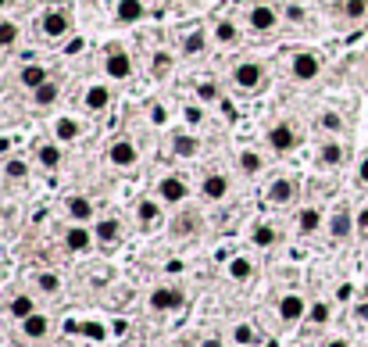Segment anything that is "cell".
<instances>
[{"mask_svg": "<svg viewBox=\"0 0 368 347\" xmlns=\"http://www.w3.org/2000/svg\"><path fill=\"white\" fill-rule=\"evenodd\" d=\"M286 18H290V22H304V8L290 4V8H286Z\"/></svg>", "mask_w": 368, "mask_h": 347, "instance_id": "681fc988", "label": "cell"}, {"mask_svg": "<svg viewBox=\"0 0 368 347\" xmlns=\"http://www.w3.org/2000/svg\"><path fill=\"white\" fill-rule=\"evenodd\" d=\"M36 287L43 290V294H57V290H61V279H57L54 272H39V276H36Z\"/></svg>", "mask_w": 368, "mask_h": 347, "instance_id": "60d3db41", "label": "cell"}, {"mask_svg": "<svg viewBox=\"0 0 368 347\" xmlns=\"http://www.w3.org/2000/svg\"><path fill=\"white\" fill-rule=\"evenodd\" d=\"M229 276H233L236 283L251 279V276H254V265H251V258H229Z\"/></svg>", "mask_w": 368, "mask_h": 347, "instance_id": "d590c367", "label": "cell"}, {"mask_svg": "<svg viewBox=\"0 0 368 347\" xmlns=\"http://www.w3.org/2000/svg\"><path fill=\"white\" fill-rule=\"evenodd\" d=\"M136 218H139V226L143 229H154L157 226V222H161V200H139L136 204Z\"/></svg>", "mask_w": 368, "mask_h": 347, "instance_id": "cb8c5ba5", "label": "cell"}, {"mask_svg": "<svg viewBox=\"0 0 368 347\" xmlns=\"http://www.w3.org/2000/svg\"><path fill=\"white\" fill-rule=\"evenodd\" d=\"M182 118H186V126H204L208 111H204L200 104H186V108H182Z\"/></svg>", "mask_w": 368, "mask_h": 347, "instance_id": "b9f144b4", "label": "cell"}, {"mask_svg": "<svg viewBox=\"0 0 368 347\" xmlns=\"http://www.w3.org/2000/svg\"><path fill=\"white\" fill-rule=\"evenodd\" d=\"M233 340H236V344H254V330L243 322V326H236V330H233Z\"/></svg>", "mask_w": 368, "mask_h": 347, "instance_id": "bcb514c9", "label": "cell"}, {"mask_svg": "<svg viewBox=\"0 0 368 347\" xmlns=\"http://www.w3.org/2000/svg\"><path fill=\"white\" fill-rule=\"evenodd\" d=\"M172 65H175V54H172V50H154V57H151V72H154L157 79H165V75L172 72Z\"/></svg>", "mask_w": 368, "mask_h": 347, "instance_id": "836d02e7", "label": "cell"}, {"mask_svg": "<svg viewBox=\"0 0 368 347\" xmlns=\"http://www.w3.org/2000/svg\"><path fill=\"white\" fill-rule=\"evenodd\" d=\"M211 39L218 47H240V26L233 22V18H218V22L211 26Z\"/></svg>", "mask_w": 368, "mask_h": 347, "instance_id": "5bb4252c", "label": "cell"}, {"mask_svg": "<svg viewBox=\"0 0 368 347\" xmlns=\"http://www.w3.org/2000/svg\"><path fill=\"white\" fill-rule=\"evenodd\" d=\"M297 190H300V187H297L293 176H275L264 197H269V204H275V208H286V204L297 200Z\"/></svg>", "mask_w": 368, "mask_h": 347, "instance_id": "52a82bcc", "label": "cell"}, {"mask_svg": "<svg viewBox=\"0 0 368 347\" xmlns=\"http://www.w3.org/2000/svg\"><path fill=\"white\" fill-rule=\"evenodd\" d=\"M218 83H215V79H204V83H197V100H200V104H218Z\"/></svg>", "mask_w": 368, "mask_h": 347, "instance_id": "8d00e7d4", "label": "cell"}, {"mask_svg": "<svg viewBox=\"0 0 368 347\" xmlns=\"http://www.w3.org/2000/svg\"><path fill=\"white\" fill-rule=\"evenodd\" d=\"M247 26L261 36H269L279 26V11L272 4H264V0H258V4H251V11H247Z\"/></svg>", "mask_w": 368, "mask_h": 347, "instance_id": "5b68a950", "label": "cell"}, {"mask_svg": "<svg viewBox=\"0 0 368 347\" xmlns=\"http://www.w3.org/2000/svg\"><path fill=\"white\" fill-rule=\"evenodd\" d=\"M318 129H325V133H340V129H343V118H340L336 111H322V115H318Z\"/></svg>", "mask_w": 368, "mask_h": 347, "instance_id": "ab89813d", "label": "cell"}, {"mask_svg": "<svg viewBox=\"0 0 368 347\" xmlns=\"http://www.w3.org/2000/svg\"><path fill=\"white\" fill-rule=\"evenodd\" d=\"M65 215L75 218V222H90L93 218V200L90 197H79V194L65 197Z\"/></svg>", "mask_w": 368, "mask_h": 347, "instance_id": "603a6c76", "label": "cell"}, {"mask_svg": "<svg viewBox=\"0 0 368 347\" xmlns=\"http://www.w3.org/2000/svg\"><path fill=\"white\" fill-rule=\"evenodd\" d=\"M182 57H200L204 50H208V32L204 29H193V32H186L182 36Z\"/></svg>", "mask_w": 368, "mask_h": 347, "instance_id": "d4e9b609", "label": "cell"}, {"mask_svg": "<svg viewBox=\"0 0 368 347\" xmlns=\"http://www.w3.org/2000/svg\"><path fill=\"white\" fill-rule=\"evenodd\" d=\"M108 161H111L115 169H133L136 161H139V151H136L133 140H115V144L108 147Z\"/></svg>", "mask_w": 368, "mask_h": 347, "instance_id": "30bf717a", "label": "cell"}, {"mask_svg": "<svg viewBox=\"0 0 368 347\" xmlns=\"http://www.w3.org/2000/svg\"><path fill=\"white\" fill-rule=\"evenodd\" d=\"M200 347H222V340H218V337H208V340H200Z\"/></svg>", "mask_w": 368, "mask_h": 347, "instance_id": "f5cc1de1", "label": "cell"}, {"mask_svg": "<svg viewBox=\"0 0 368 347\" xmlns=\"http://www.w3.org/2000/svg\"><path fill=\"white\" fill-rule=\"evenodd\" d=\"M151 126H165V122H168V111H165V104H151Z\"/></svg>", "mask_w": 368, "mask_h": 347, "instance_id": "f6af8a7d", "label": "cell"}, {"mask_svg": "<svg viewBox=\"0 0 368 347\" xmlns=\"http://www.w3.org/2000/svg\"><path fill=\"white\" fill-rule=\"evenodd\" d=\"M47 330H50V322H47V315H39V312H32L29 319H22V333L29 340H43Z\"/></svg>", "mask_w": 368, "mask_h": 347, "instance_id": "83f0119b", "label": "cell"}, {"mask_svg": "<svg viewBox=\"0 0 368 347\" xmlns=\"http://www.w3.org/2000/svg\"><path fill=\"white\" fill-rule=\"evenodd\" d=\"M186 197H190V182L179 172H168V176L157 179V200L161 204H182Z\"/></svg>", "mask_w": 368, "mask_h": 347, "instance_id": "277c9868", "label": "cell"}, {"mask_svg": "<svg viewBox=\"0 0 368 347\" xmlns=\"http://www.w3.org/2000/svg\"><path fill=\"white\" fill-rule=\"evenodd\" d=\"M65 247H68V251H75V254L90 251V247H93V233L83 226V222H75V226H68V229H65Z\"/></svg>", "mask_w": 368, "mask_h": 347, "instance_id": "d6986e66", "label": "cell"}, {"mask_svg": "<svg viewBox=\"0 0 368 347\" xmlns=\"http://www.w3.org/2000/svg\"><path fill=\"white\" fill-rule=\"evenodd\" d=\"M61 158H65V151H61L57 140H39V144H36V161L43 169H57Z\"/></svg>", "mask_w": 368, "mask_h": 347, "instance_id": "44dd1931", "label": "cell"}, {"mask_svg": "<svg viewBox=\"0 0 368 347\" xmlns=\"http://www.w3.org/2000/svg\"><path fill=\"white\" fill-rule=\"evenodd\" d=\"M79 330H83L90 340H104V337H108V330H104V326H100V322H83V326H79Z\"/></svg>", "mask_w": 368, "mask_h": 347, "instance_id": "ee69618b", "label": "cell"}, {"mask_svg": "<svg viewBox=\"0 0 368 347\" xmlns=\"http://www.w3.org/2000/svg\"><path fill=\"white\" fill-rule=\"evenodd\" d=\"M193 226H197V218H193V215H182V218L172 222V233H175V236H179V233H182V236H190Z\"/></svg>", "mask_w": 368, "mask_h": 347, "instance_id": "7bdbcfd3", "label": "cell"}, {"mask_svg": "<svg viewBox=\"0 0 368 347\" xmlns=\"http://www.w3.org/2000/svg\"><path fill=\"white\" fill-rule=\"evenodd\" d=\"M143 15H147V4H143V0H115V18L122 26L143 22Z\"/></svg>", "mask_w": 368, "mask_h": 347, "instance_id": "2e32d148", "label": "cell"}, {"mask_svg": "<svg viewBox=\"0 0 368 347\" xmlns=\"http://www.w3.org/2000/svg\"><path fill=\"white\" fill-rule=\"evenodd\" d=\"M236 169H240L243 176H258V172H264V154L254 151V147H243V151L236 154Z\"/></svg>", "mask_w": 368, "mask_h": 347, "instance_id": "7402d4cb", "label": "cell"}, {"mask_svg": "<svg viewBox=\"0 0 368 347\" xmlns=\"http://www.w3.org/2000/svg\"><path fill=\"white\" fill-rule=\"evenodd\" d=\"M251 240H254V247H275L279 233H275V226H269V222H258L254 233H251Z\"/></svg>", "mask_w": 368, "mask_h": 347, "instance_id": "d6a6232c", "label": "cell"}, {"mask_svg": "<svg viewBox=\"0 0 368 347\" xmlns=\"http://www.w3.org/2000/svg\"><path fill=\"white\" fill-rule=\"evenodd\" d=\"M315 161H318L322 169H340L343 161H347V147L340 144V140H322V147H318Z\"/></svg>", "mask_w": 368, "mask_h": 347, "instance_id": "7c38bea8", "label": "cell"}, {"mask_svg": "<svg viewBox=\"0 0 368 347\" xmlns=\"http://www.w3.org/2000/svg\"><path fill=\"white\" fill-rule=\"evenodd\" d=\"M83 108H86V111H93V115L108 111V108H111V90H108L104 83L86 86V93H83Z\"/></svg>", "mask_w": 368, "mask_h": 347, "instance_id": "9a60e30c", "label": "cell"}, {"mask_svg": "<svg viewBox=\"0 0 368 347\" xmlns=\"http://www.w3.org/2000/svg\"><path fill=\"white\" fill-rule=\"evenodd\" d=\"M358 182H361V187H368V151H365L361 161H358Z\"/></svg>", "mask_w": 368, "mask_h": 347, "instance_id": "7dc6e473", "label": "cell"}, {"mask_svg": "<svg viewBox=\"0 0 368 347\" xmlns=\"http://www.w3.org/2000/svg\"><path fill=\"white\" fill-rule=\"evenodd\" d=\"M93 236H97L100 243H115V240L122 236V222H118V218H100L97 226H93Z\"/></svg>", "mask_w": 368, "mask_h": 347, "instance_id": "4dcf8cb0", "label": "cell"}, {"mask_svg": "<svg viewBox=\"0 0 368 347\" xmlns=\"http://www.w3.org/2000/svg\"><path fill=\"white\" fill-rule=\"evenodd\" d=\"M18 44H22V26L4 18V22H0V50H14Z\"/></svg>", "mask_w": 368, "mask_h": 347, "instance_id": "4316f807", "label": "cell"}, {"mask_svg": "<svg viewBox=\"0 0 368 347\" xmlns=\"http://www.w3.org/2000/svg\"><path fill=\"white\" fill-rule=\"evenodd\" d=\"M115 333H118V337H122V333H129V322H126V319H118V322H115Z\"/></svg>", "mask_w": 368, "mask_h": 347, "instance_id": "816d5d0a", "label": "cell"}, {"mask_svg": "<svg viewBox=\"0 0 368 347\" xmlns=\"http://www.w3.org/2000/svg\"><path fill=\"white\" fill-rule=\"evenodd\" d=\"M264 83H269V75H264V65L258 57H247V61H236L233 68V86L240 93H258Z\"/></svg>", "mask_w": 368, "mask_h": 347, "instance_id": "7a4b0ae2", "label": "cell"}, {"mask_svg": "<svg viewBox=\"0 0 368 347\" xmlns=\"http://www.w3.org/2000/svg\"><path fill=\"white\" fill-rule=\"evenodd\" d=\"M264 144H269L275 154H290V151L300 147V133H297L293 122L279 118V122H272V126H269V133H264Z\"/></svg>", "mask_w": 368, "mask_h": 347, "instance_id": "3957f363", "label": "cell"}, {"mask_svg": "<svg viewBox=\"0 0 368 347\" xmlns=\"http://www.w3.org/2000/svg\"><path fill=\"white\" fill-rule=\"evenodd\" d=\"M8 4H11V0H0V11H4V8H8Z\"/></svg>", "mask_w": 368, "mask_h": 347, "instance_id": "6f0895ef", "label": "cell"}, {"mask_svg": "<svg viewBox=\"0 0 368 347\" xmlns=\"http://www.w3.org/2000/svg\"><path fill=\"white\" fill-rule=\"evenodd\" d=\"M351 229H358V218L351 215V208H336L333 218H329V236L333 240H347Z\"/></svg>", "mask_w": 368, "mask_h": 347, "instance_id": "ac0fdd59", "label": "cell"}, {"mask_svg": "<svg viewBox=\"0 0 368 347\" xmlns=\"http://www.w3.org/2000/svg\"><path fill=\"white\" fill-rule=\"evenodd\" d=\"M325 347H351V344H347V340H329Z\"/></svg>", "mask_w": 368, "mask_h": 347, "instance_id": "11a10c76", "label": "cell"}, {"mask_svg": "<svg viewBox=\"0 0 368 347\" xmlns=\"http://www.w3.org/2000/svg\"><path fill=\"white\" fill-rule=\"evenodd\" d=\"M50 129H54V140H57V144H72V140L83 136V122L72 118V115H61V118H54Z\"/></svg>", "mask_w": 368, "mask_h": 347, "instance_id": "e0dca14e", "label": "cell"}, {"mask_svg": "<svg viewBox=\"0 0 368 347\" xmlns=\"http://www.w3.org/2000/svg\"><path fill=\"white\" fill-rule=\"evenodd\" d=\"M47 79H50V75H47V68L39 65V61H29V65L18 68V83H22L29 93H32V90H39V86L47 83Z\"/></svg>", "mask_w": 368, "mask_h": 347, "instance_id": "ffe728a7", "label": "cell"}, {"mask_svg": "<svg viewBox=\"0 0 368 347\" xmlns=\"http://www.w3.org/2000/svg\"><path fill=\"white\" fill-rule=\"evenodd\" d=\"M4 176L14 179V182H22V179L29 176V161H22V158H8V161H4Z\"/></svg>", "mask_w": 368, "mask_h": 347, "instance_id": "74e56055", "label": "cell"}, {"mask_svg": "<svg viewBox=\"0 0 368 347\" xmlns=\"http://www.w3.org/2000/svg\"><path fill=\"white\" fill-rule=\"evenodd\" d=\"M104 72H108L111 79H118V83H129L136 68H133V57H129L126 50L111 47V50H108V57H104Z\"/></svg>", "mask_w": 368, "mask_h": 347, "instance_id": "ba28073f", "label": "cell"}, {"mask_svg": "<svg viewBox=\"0 0 368 347\" xmlns=\"http://www.w3.org/2000/svg\"><path fill=\"white\" fill-rule=\"evenodd\" d=\"M182 304H186V297H182L179 287H157L151 294V308L154 312H179Z\"/></svg>", "mask_w": 368, "mask_h": 347, "instance_id": "8fae6325", "label": "cell"}, {"mask_svg": "<svg viewBox=\"0 0 368 347\" xmlns=\"http://www.w3.org/2000/svg\"><path fill=\"white\" fill-rule=\"evenodd\" d=\"M279 319H282L286 326L308 319V304H304V297H300V294H286V297L279 301Z\"/></svg>", "mask_w": 368, "mask_h": 347, "instance_id": "4fadbf2b", "label": "cell"}, {"mask_svg": "<svg viewBox=\"0 0 368 347\" xmlns=\"http://www.w3.org/2000/svg\"><path fill=\"white\" fill-rule=\"evenodd\" d=\"M172 151H175L179 158H197V154H200V140H197L193 133H175V136H172Z\"/></svg>", "mask_w": 368, "mask_h": 347, "instance_id": "484cf974", "label": "cell"}, {"mask_svg": "<svg viewBox=\"0 0 368 347\" xmlns=\"http://www.w3.org/2000/svg\"><path fill=\"white\" fill-rule=\"evenodd\" d=\"M39 32H43V39H65L72 32V18L61 8H50V11H43V18H39Z\"/></svg>", "mask_w": 368, "mask_h": 347, "instance_id": "8992f818", "label": "cell"}, {"mask_svg": "<svg viewBox=\"0 0 368 347\" xmlns=\"http://www.w3.org/2000/svg\"><path fill=\"white\" fill-rule=\"evenodd\" d=\"M351 294H354V287H351V283H340V290H336V297H340V301H351Z\"/></svg>", "mask_w": 368, "mask_h": 347, "instance_id": "f907efd6", "label": "cell"}, {"mask_svg": "<svg viewBox=\"0 0 368 347\" xmlns=\"http://www.w3.org/2000/svg\"><path fill=\"white\" fill-rule=\"evenodd\" d=\"M322 68H325V61L315 50H297V54L286 57V72H290L293 83H315L322 75Z\"/></svg>", "mask_w": 368, "mask_h": 347, "instance_id": "6da1fadb", "label": "cell"}, {"mask_svg": "<svg viewBox=\"0 0 368 347\" xmlns=\"http://www.w3.org/2000/svg\"><path fill=\"white\" fill-rule=\"evenodd\" d=\"M229 190H233V182H229L226 172H208V176L200 179V194H204V200H226Z\"/></svg>", "mask_w": 368, "mask_h": 347, "instance_id": "9c48e42d", "label": "cell"}, {"mask_svg": "<svg viewBox=\"0 0 368 347\" xmlns=\"http://www.w3.org/2000/svg\"><path fill=\"white\" fill-rule=\"evenodd\" d=\"M8 147H11V144H8V140H0V154H4V151H8Z\"/></svg>", "mask_w": 368, "mask_h": 347, "instance_id": "9f6ffc18", "label": "cell"}, {"mask_svg": "<svg viewBox=\"0 0 368 347\" xmlns=\"http://www.w3.org/2000/svg\"><path fill=\"white\" fill-rule=\"evenodd\" d=\"M8 312H11L14 319H29V315L36 312V301H32L29 294H18V297L11 301V308H8Z\"/></svg>", "mask_w": 368, "mask_h": 347, "instance_id": "e575fe53", "label": "cell"}, {"mask_svg": "<svg viewBox=\"0 0 368 347\" xmlns=\"http://www.w3.org/2000/svg\"><path fill=\"white\" fill-rule=\"evenodd\" d=\"M329 319H333V308L325 301H315L311 308H308V322H315V326H325Z\"/></svg>", "mask_w": 368, "mask_h": 347, "instance_id": "f35d334b", "label": "cell"}, {"mask_svg": "<svg viewBox=\"0 0 368 347\" xmlns=\"http://www.w3.org/2000/svg\"><path fill=\"white\" fill-rule=\"evenodd\" d=\"M358 319H361V322H368V304H358Z\"/></svg>", "mask_w": 368, "mask_h": 347, "instance_id": "db71d44e", "label": "cell"}, {"mask_svg": "<svg viewBox=\"0 0 368 347\" xmlns=\"http://www.w3.org/2000/svg\"><path fill=\"white\" fill-rule=\"evenodd\" d=\"M57 97H61V86L54 83V79H47L39 90H32V104H36V108H50Z\"/></svg>", "mask_w": 368, "mask_h": 347, "instance_id": "1f68e13d", "label": "cell"}, {"mask_svg": "<svg viewBox=\"0 0 368 347\" xmlns=\"http://www.w3.org/2000/svg\"><path fill=\"white\" fill-rule=\"evenodd\" d=\"M354 218H358V233H368V204H365V208H361Z\"/></svg>", "mask_w": 368, "mask_h": 347, "instance_id": "c3c4849f", "label": "cell"}, {"mask_svg": "<svg viewBox=\"0 0 368 347\" xmlns=\"http://www.w3.org/2000/svg\"><path fill=\"white\" fill-rule=\"evenodd\" d=\"M297 229H300L304 236L318 233V229H322V212H318V208H300V215H297Z\"/></svg>", "mask_w": 368, "mask_h": 347, "instance_id": "f546056e", "label": "cell"}, {"mask_svg": "<svg viewBox=\"0 0 368 347\" xmlns=\"http://www.w3.org/2000/svg\"><path fill=\"white\" fill-rule=\"evenodd\" d=\"M336 11H340L343 22H361V18L368 15V0H340Z\"/></svg>", "mask_w": 368, "mask_h": 347, "instance_id": "f1b7e54d", "label": "cell"}]
</instances>
